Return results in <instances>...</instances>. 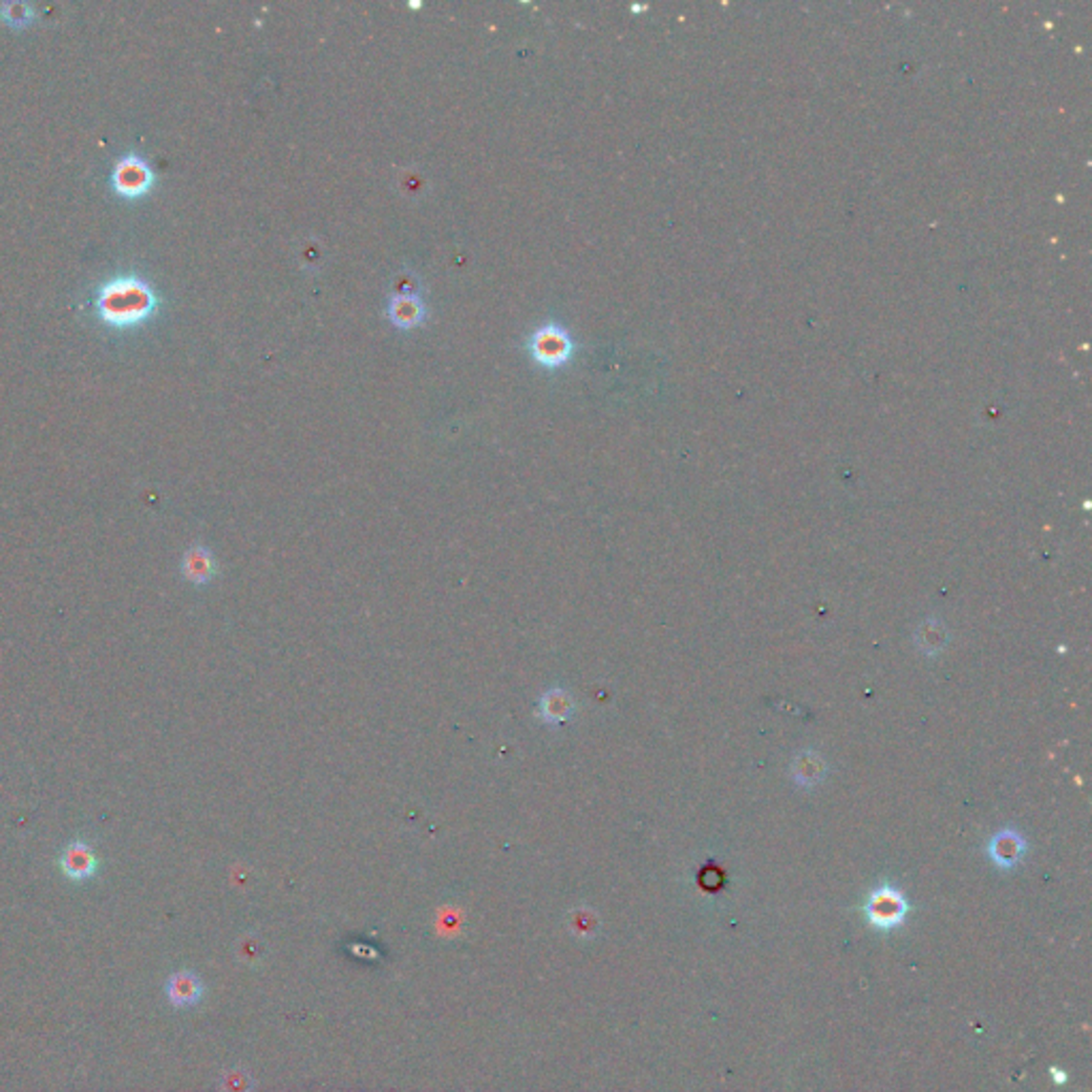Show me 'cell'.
<instances>
[{
  "mask_svg": "<svg viewBox=\"0 0 1092 1092\" xmlns=\"http://www.w3.org/2000/svg\"><path fill=\"white\" fill-rule=\"evenodd\" d=\"M182 570L190 583L205 585L216 576V559L207 548L195 546L188 550L186 557H183Z\"/></svg>",
  "mask_w": 1092,
  "mask_h": 1092,
  "instance_id": "obj_8",
  "label": "cell"
},
{
  "mask_svg": "<svg viewBox=\"0 0 1092 1092\" xmlns=\"http://www.w3.org/2000/svg\"><path fill=\"white\" fill-rule=\"evenodd\" d=\"M1022 851H1024V841L1012 830L996 834L993 843H990V856H993L996 865L1003 868L1014 867L1016 862L1022 858Z\"/></svg>",
  "mask_w": 1092,
  "mask_h": 1092,
  "instance_id": "obj_10",
  "label": "cell"
},
{
  "mask_svg": "<svg viewBox=\"0 0 1092 1092\" xmlns=\"http://www.w3.org/2000/svg\"><path fill=\"white\" fill-rule=\"evenodd\" d=\"M529 351L531 356L545 367H559L564 365L572 354V337L559 325H543L538 327L529 337Z\"/></svg>",
  "mask_w": 1092,
  "mask_h": 1092,
  "instance_id": "obj_2",
  "label": "cell"
},
{
  "mask_svg": "<svg viewBox=\"0 0 1092 1092\" xmlns=\"http://www.w3.org/2000/svg\"><path fill=\"white\" fill-rule=\"evenodd\" d=\"M60 868L62 873L73 881H86L95 875L98 868L96 853L92 851V847L84 841L71 843V846L64 847L62 851Z\"/></svg>",
  "mask_w": 1092,
  "mask_h": 1092,
  "instance_id": "obj_5",
  "label": "cell"
},
{
  "mask_svg": "<svg viewBox=\"0 0 1092 1092\" xmlns=\"http://www.w3.org/2000/svg\"><path fill=\"white\" fill-rule=\"evenodd\" d=\"M574 711L572 698L562 690L546 692L538 702V717L545 723H564Z\"/></svg>",
  "mask_w": 1092,
  "mask_h": 1092,
  "instance_id": "obj_9",
  "label": "cell"
},
{
  "mask_svg": "<svg viewBox=\"0 0 1092 1092\" xmlns=\"http://www.w3.org/2000/svg\"><path fill=\"white\" fill-rule=\"evenodd\" d=\"M865 911L870 924L877 926V929L889 931L903 924L907 911H910V905H907V898L903 896V892H898L892 886H884L877 888L875 892L868 896Z\"/></svg>",
  "mask_w": 1092,
  "mask_h": 1092,
  "instance_id": "obj_3",
  "label": "cell"
},
{
  "mask_svg": "<svg viewBox=\"0 0 1092 1092\" xmlns=\"http://www.w3.org/2000/svg\"><path fill=\"white\" fill-rule=\"evenodd\" d=\"M5 11H7V17H9V20H24V17H29V15H24V11H26V7H24V5H15V3H11V5H7V7H5Z\"/></svg>",
  "mask_w": 1092,
  "mask_h": 1092,
  "instance_id": "obj_11",
  "label": "cell"
},
{
  "mask_svg": "<svg viewBox=\"0 0 1092 1092\" xmlns=\"http://www.w3.org/2000/svg\"><path fill=\"white\" fill-rule=\"evenodd\" d=\"M201 996H203V986H201L197 975H192L188 971H180L173 973L169 977L167 998L171 1001V1005L176 1007L197 1005L201 1001Z\"/></svg>",
  "mask_w": 1092,
  "mask_h": 1092,
  "instance_id": "obj_7",
  "label": "cell"
},
{
  "mask_svg": "<svg viewBox=\"0 0 1092 1092\" xmlns=\"http://www.w3.org/2000/svg\"><path fill=\"white\" fill-rule=\"evenodd\" d=\"M96 306L105 323L126 327L148 318L154 311L156 297L145 280L137 275H120L100 289Z\"/></svg>",
  "mask_w": 1092,
  "mask_h": 1092,
  "instance_id": "obj_1",
  "label": "cell"
},
{
  "mask_svg": "<svg viewBox=\"0 0 1092 1092\" xmlns=\"http://www.w3.org/2000/svg\"><path fill=\"white\" fill-rule=\"evenodd\" d=\"M114 183L120 195L124 197H139L152 186V169L141 156L126 154L120 162L116 164L114 171Z\"/></svg>",
  "mask_w": 1092,
  "mask_h": 1092,
  "instance_id": "obj_4",
  "label": "cell"
},
{
  "mask_svg": "<svg viewBox=\"0 0 1092 1092\" xmlns=\"http://www.w3.org/2000/svg\"><path fill=\"white\" fill-rule=\"evenodd\" d=\"M389 318L401 329H412L425 320L427 306L417 292H395L389 299Z\"/></svg>",
  "mask_w": 1092,
  "mask_h": 1092,
  "instance_id": "obj_6",
  "label": "cell"
}]
</instances>
